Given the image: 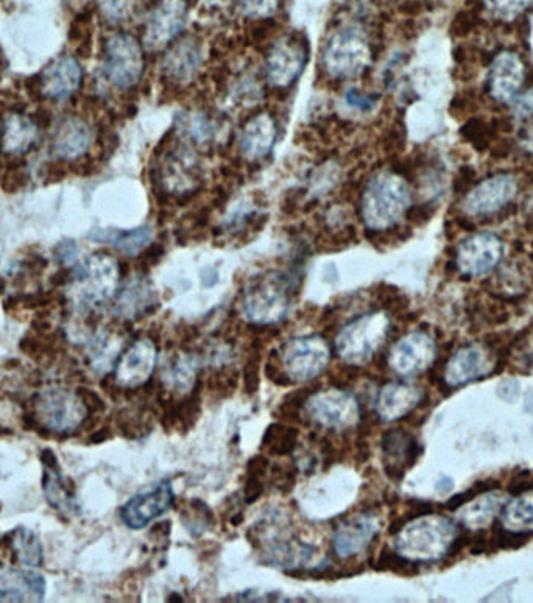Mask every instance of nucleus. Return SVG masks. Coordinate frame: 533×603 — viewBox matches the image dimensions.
<instances>
[{
    "mask_svg": "<svg viewBox=\"0 0 533 603\" xmlns=\"http://www.w3.org/2000/svg\"><path fill=\"white\" fill-rule=\"evenodd\" d=\"M484 5L496 19L509 22L529 10L532 0H484Z\"/></svg>",
    "mask_w": 533,
    "mask_h": 603,
    "instance_id": "39",
    "label": "nucleus"
},
{
    "mask_svg": "<svg viewBox=\"0 0 533 603\" xmlns=\"http://www.w3.org/2000/svg\"><path fill=\"white\" fill-rule=\"evenodd\" d=\"M161 379H163L166 390H172L181 395L191 392L195 387V379H197V360L191 354H175L166 360Z\"/></svg>",
    "mask_w": 533,
    "mask_h": 603,
    "instance_id": "30",
    "label": "nucleus"
},
{
    "mask_svg": "<svg viewBox=\"0 0 533 603\" xmlns=\"http://www.w3.org/2000/svg\"><path fill=\"white\" fill-rule=\"evenodd\" d=\"M202 283L205 287H214L217 283H219V272H217V268L214 267H206L202 270Z\"/></svg>",
    "mask_w": 533,
    "mask_h": 603,
    "instance_id": "53",
    "label": "nucleus"
},
{
    "mask_svg": "<svg viewBox=\"0 0 533 603\" xmlns=\"http://www.w3.org/2000/svg\"><path fill=\"white\" fill-rule=\"evenodd\" d=\"M35 412L39 423L49 431L69 434L88 417V404L68 388L50 387L36 396Z\"/></svg>",
    "mask_w": 533,
    "mask_h": 603,
    "instance_id": "6",
    "label": "nucleus"
},
{
    "mask_svg": "<svg viewBox=\"0 0 533 603\" xmlns=\"http://www.w3.org/2000/svg\"><path fill=\"white\" fill-rule=\"evenodd\" d=\"M345 100L348 105L353 106L356 110L368 113V111L375 110L376 103L379 102V96L365 94V92L357 91V89H350V91L345 92Z\"/></svg>",
    "mask_w": 533,
    "mask_h": 603,
    "instance_id": "42",
    "label": "nucleus"
},
{
    "mask_svg": "<svg viewBox=\"0 0 533 603\" xmlns=\"http://www.w3.org/2000/svg\"><path fill=\"white\" fill-rule=\"evenodd\" d=\"M297 427L287 424H270L262 438V449L272 455H287L293 452L298 441Z\"/></svg>",
    "mask_w": 533,
    "mask_h": 603,
    "instance_id": "35",
    "label": "nucleus"
},
{
    "mask_svg": "<svg viewBox=\"0 0 533 603\" xmlns=\"http://www.w3.org/2000/svg\"><path fill=\"white\" fill-rule=\"evenodd\" d=\"M309 420L331 431H346L361 420V406L351 393L340 388L320 390L304 402Z\"/></svg>",
    "mask_w": 533,
    "mask_h": 603,
    "instance_id": "8",
    "label": "nucleus"
},
{
    "mask_svg": "<svg viewBox=\"0 0 533 603\" xmlns=\"http://www.w3.org/2000/svg\"><path fill=\"white\" fill-rule=\"evenodd\" d=\"M502 504H504V498H502L501 493H487L484 496H477L471 504H466L462 508L459 516L460 521L468 529H484L496 518Z\"/></svg>",
    "mask_w": 533,
    "mask_h": 603,
    "instance_id": "32",
    "label": "nucleus"
},
{
    "mask_svg": "<svg viewBox=\"0 0 533 603\" xmlns=\"http://www.w3.org/2000/svg\"><path fill=\"white\" fill-rule=\"evenodd\" d=\"M189 136L197 142H208L214 134V124L205 114L198 113L191 117L188 124Z\"/></svg>",
    "mask_w": 533,
    "mask_h": 603,
    "instance_id": "41",
    "label": "nucleus"
},
{
    "mask_svg": "<svg viewBox=\"0 0 533 603\" xmlns=\"http://www.w3.org/2000/svg\"><path fill=\"white\" fill-rule=\"evenodd\" d=\"M276 24L275 21H262L256 25L255 29L251 30V38L256 43H261V41H265V39L269 38L270 33L275 29Z\"/></svg>",
    "mask_w": 533,
    "mask_h": 603,
    "instance_id": "52",
    "label": "nucleus"
},
{
    "mask_svg": "<svg viewBox=\"0 0 533 603\" xmlns=\"http://www.w3.org/2000/svg\"><path fill=\"white\" fill-rule=\"evenodd\" d=\"M244 387L248 395H255L259 387V351H253L244 367Z\"/></svg>",
    "mask_w": 533,
    "mask_h": 603,
    "instance_id": "43",
    "label": "nucleus"
},
{
    "mask_svg": "<svg viewBox=\"0 0 533 603\" xmlns=\"http://www.w3.org/2000/svg\"><path fill=\"white\" fill-rule=\"evenodd\" d=\"M379 519L373 513H356L340 522L332 538L334 552L340 558L361 554L379 532Z\"/></svg>",
    "mask_w": 533,
    "mask_h": 603,
    "instance_id": "18",
    "label": "nucleus"
},
{
    "mask_svg": "<svg viewBox=\"0 0 533 603\" xmlns=\"http://www.w3.org/2000/svg\"><path fill=\"white\" fill-rule=\"evenodd\" d=\"M505 530L512 533L533 532V490L527 488L518 498L513 499L502 513Z\"/></svg>",
    "mask_w": 533,
    "mask_h": 603,
    "instance_id": "34",
    "label": "nucleus"
},
{
    "mask_svg": "<svg viewBox=\"0 0 533 603\" xmlns=\"http://www.w3.org/2000/svg\"><path fill=\"white\" fill-rule=\"evenodd\" d=\"M331 348L322 337L290 339L278 351V362L292 384L309 382L328 367Z\"/></svg>",
    "mask_w": 533,
    "mask_h": 603,
    "instance_id": "7",
    "label": "nucleus"
},
{
    "mask_svg": "<svg viewBox=\"0 0 533 603\" xmlns=\"http://www.w3.org/2000/svg\"><path fill=\"white\" fill-rule=\"evenodd\" d=\"M43 462V487L47 502L63 515H78L80 507H78L77 498H75L74 485L68 477L64 476L63 471L58 466L57 457L52 454V451H46L44 452Z\"/></svg>",
    "mask_w": 533,
    "mask_h": 603,
    "instance_id": "23",
    "label": "nucleus"
},
{
    "mask_svg": "<svg viewBox=\"0 0 533 603\" xmlns=\"http://www.w3.org/2000/svg\"><path fill=\"white\" fill-rule=\"evenodd\" d=\"M495 370L493 354L481 343L463 346L449 359L445 370L446 384L459 387L466 382L484 378Z\"/></svg>",
    "mask_w": 533,
    "mask_h": 603,
    "instance_id": "17",
    "label": "nucleus"
},
{
    "mask_svg": "<svg viewBox=\"0 0 533 603\" xmlns=\"http://www.w3.org/2000/svg\"><path fill=\"white\" fill-rule=\"evenodd\" d=\"M83 83V69L77 58L61 55L55 58L39 75L41 96L63 102L74 96Z\"/></svg>",
    "mask_w": 533,
    "mask_h": 603,
    "instance_id": "16",
    "label": "nucleus"
},
{
    "mask_svg": "<svg viewBox=\"0 0 533 603\" xmlns=\"http://www.w3.org/2000/svg\"><path fill=\"white\" fill-rule=\"evenodd\" d=\"M122 342L113 334H99L92 340L89 354L91 362L97 370H108L114 364V360L121 354Z\"/></svg>",
    "mask_w": 533,
    "mask_h": 603,
    "instance_id": "36",
    "label": "nucleus"
},
{
    "mask_svg": "<svg viewBox=\"0 0 533 603\" xmlns=\"http://www.w3.org/2000/svg\"><path fill=\"white\" fill-rule=\"evenodd\" d=\"M46 580L29 569L7 568L0 571V602H43Z\"/></svg>",
    "mask_w": 533,
    "mask_h": 603,
    "instance_id": "21",
    "label": "nucleus"
},
{
    "mask_svg": "<svg viewBox=\"0 0 533 603\" xmlns=\"http://www.w3.org/2000/svg\"><path fill=\"white\" fill-rule=\"evenodd\" d=\"M153 307L152 290L141 279H133L117 300L116 312L125 318H139Z\"/></svg>",
    "mask_w": 533,
    "mask_h": 603,
    "instance_id": "33",
    "label": "nucleus"
},
{
    "mask_svg": "<svg viewBox=\"0 0 533 603\" xmlns=\"http://www.w3.org/2000/svg\"><path fill=\"white\" fill-rule=\"evenodd\" d=\"M202 63V47L195 38L181 39L164 58V74L173 85L183 86L195 77Z\"/></svg>",
    "mask_w": 533,
    "mask_h": 603,
    "instance_id": "25",
    "label": "nucleus"
},
{
    "mask_svg": "<svg viewBox=\"0 0 533 603\" xmlns=\"http://www.w3.org/2000/svg\"><path fill=\"white\" fill-rule=\"evenodd\" d=\"M518 183L512 175H495L470 189L463 198L462 209L466 216L484 217L496 214L509 206L516 197Z\"/></svg>",
    "mask_w": 533,
    "mask_h": 603,
    "instance_id": "10",
    "label": "nucleus"
},
{
    "mask_svg": "<svg viewBox=\"0 0 533 603\" xmlns=\"http://www.w3.org/2000/svg\"><path fill=\"white\" fill-rule=\"evenodd\" d=\"M510 142L512 141H509V139H504V141L498 142L495 149L491 150V153H493V158H507V156L512 153L513 149V144H510Z\"/></svg>",
    "mask_w": 533,
    "mask_h": 603,
    "instance_id": "54",
    "label": "nucleus"
},
{
    "mask_svg": "<svg viewBox=\"0 0 533 603\" xmlns=\"http://www.w3.org/2000/svg\"><path fill=\"white\" fill-rule=\"evenodd\" d=\"M421 392L412 385L390 382L384 385L376 401L378 417L385 423L407 417L420 404Z\"/></svg>",
    "mask_w": 533,
    "mask_h": 603,
    "instance_id": "26",
    "label": "nucleus"
},
{
    "mask_svg": "<svg viewBox=\"0 0 533 603\" xmlns=\"http://www.w3.org/2000/svg\"><path fill=\"white\" fill-rule=\"evenodd\" d=\"M381 446L385 473L393 480L403 479L406 469L413 466L420 455L418 441L404 429H393L384 434Z\"/></svg>",
    "mask_w": 533,
    "mask_h": 603,
    "instance_id": "22",
    "label": "nucleus"
},
{
    "mask_svg": "<svg viewBox=\"0 0 533 603\" xmlns=\"http://www.w3.org/2000/svg\"><path fill=\"white\" fill-rule=\"evenodd\" d=\"M77 256L78 247L75 242H71V240L61 242L57 251L58 261L63 262V264H72V262H75V259H77Z\"/></svg>",
    "mask_w": 533,
    "mask_h": 603,
    "instance_id": "51",
    "label": "nucleus"
},
{
    "mask_svg": "<svg viewBox=\"0 0 533 603\" xmlns=\"http://www.w3.org/2000/svg\"><path fill=\"white\" fill-rule=\"evenodd\" d=\"M524 147L533 153V133L526 134V138L523 139Z\"/></svg>",
    "mask_w": 533,
    "mask_h": 603,
    "instance_id": "56",
    "label": "nucleus"
},
{
    "mask_svg": "<svg viewBox=\"0 0 533 603\" xmlns=\"http://www.w3.org/2000/svg\"><path fill=\"white\" fill-rule=\"evenodd\" d=\"M276 139V124L269 114L253 117L244 127L241 150L248 159L269 155Z\"/></svg>",
    "mask_w": 533,
    "mask_h": 603,
    "instance_id": "28",
    "label": "nucleus"
},
{
    "mask_svg": "<svg viewBox=\"0 0 533 603\" xmlns=\"http://www.w3.org/2000/svg\"><path fill=\"white\" fill-rule=\"evenodd\" d=\"M309 44L303 35L289 36L275 44L265 61L270 82L278 88H286L297 82L308 58Z\"/></svg>",
    "mask_w": 533,
    "mask_h": 603,
    "instance_id": "12",
    "label": "nucleus"
},
{
    "mask_svg": "<svg viewBox=\"0 0 533 603\" xmlns=\"http://www.w3.org/2000/svg\"><path fill=\"white\" fill-rule=\"evenodd\" d=\"M164 253H166V248L163 244H153L145 248L141 253V258H139L141 267L150 268L158 264L163 259Z\"/></svg>",
    "mask_w": 533,
    "mask_h": 603,
    "instance_id": "50",
    "label": "nucleus"
},
{
    "mask_svg": "<svg viewBox=\"0 0 533 603\" xmlns=\"http://www.w3.org/2000/svg\"><path fill=\"white\" fill-rule=\"evenodd\" d=\"M476 15L473 11L463 10L457 13L456 18L451 24V35L454 38H463V36L470 35L476 27Z\"/></svg>",
    "mask_w": 533,
    "mask_h": 603,
    "instance_id": "44",
    "label": "nucleus"
},
{
    "mask_svg": "<svg viewBox=\"0 0 533 603\" xmlns=\"http://www.w3.org/2000/svg\"><path fill=\"white\" fill-rule=\"evenodd\" d=\"M188 7L184 0H163L150 16L145 32V44L149 49L155 50L166 46L172 41L186 21Z\"/></svg>",
    "mask_w": 533,
    "mask_h": 603,
    "instance_id": "19",
    "label": "nucleus"
},
{
    "mask_svg": "<svg viewBox=\"0 0 533 603\" xmlns=\"http://www.w3.org/2000/svg\"><path fill=\"white\" fill-rule=\"evenodd\" d=\"M158 351L149 339L138 340L122 354L114 371V382L121 388H139L147 384L156 368Z\"/></svg>",
    "mask_w": 533,
    "mask_h": 603,
    "instance_id": "15",
    "label": "nucleus"
},
{
    "mask_svg": "<svg viewBox=\"0 0 533 603\" xmlns=\"http://www.w3.org/2000/svg\"><path fill=\"white\" fill-rule=\"evenodd\" d=\"M35 120V124L38 125L39 128H46L50 125V113L46 108H39L36 111L35 116L32 117Z\"/></svg>",
    "mask_w": 533,
    "mask_h": 603,
    "instance_id": "55",
    "label": "nucleus"
},
{
    "mask_svg": "<svg viewBox=\"0 0 533 603\" xmlns=\"http://www.w3.org/2000/svg\"><path fill=\"white\" fill-rule=\"evenodd\" d=\"M267 469H269V459L265 455H256L248 462L247 482L244 488V499L247 504H253L264 494Z\"/></svg>",
    "mask_w": 533,
    "mask_h": 603,
    "instance_id": "37",
    "label": "nucleus"
},
{
    "mask_svg": "<svg viewBox=\"0 0 533 603\" xmlns=\"http://www.w3.org/2000/svg\"><path fill=\"white\" fill-rule=\"evenodd\" d=\"M476 183V170L471 166H462L457 172L454 183H452V189L456 194H465L470 191L471 186Z\"/></svg>",
    "mask_w": 533,
    "mask_h": 603,
    "instance_id": "45",
    "label": "nucleus"
},
{
    "mask_svg": "<svg viewBox=\"0 0 533 603\" xmlns=\"http://www.w3.org/2000/svg\"><path fill=\"white\" fill-rule=\"evenodd\" d=\"M435 208L429 203H421V205L409 206L406 216L412 225L421 226L428 223L434 216Z\"/></svg>",
    "mask_w": 533,
    "mask_h": 603,
    "instance_id": "46",
    "label": "nucleus"
},
{
    "mask_svg": "<svg viewBox=\"0 0 533 603\" xmlns=\"http://www.w3.org/2000/svg\"><path fill=\"white\" fill-rule=\"evenodd\" d=\"M513 116L518 119H530L533 117V91L524 92L513 103Z\"/></svg>",
    "mask_w": 533,
    "mask_h": 603,
    "instance_id": "49",
    "label": "nucleus"
},
{
    "mask_svg": "<svg viewBox=\"0 0 533 603\" xmlns=\"http://www.w3.org/2000/svg\"><path fill=\"white\" fill-rule=\"evenodd\" d=\"M25 180H27V175H25L24 169L21 167H13V169H8L7 175L4 177V183H2V187H4L5 191L8 194H15L19 189L25 186Z\"/></svg>",
    "mask_w": 533,
    "mask_h": 603,
    "instance_id": "48",
    "label": "nucleus"
},
{
    "mask_svg": "<svg viewBox=\"0 0 533 603\" xmlns=\"http://www.w3.org/2000/svg\"><path fill=\"white\" fill-rule=\"evenodd\" d=\"M504 258V244L496 234L479 233L463 240L457 247L456 265L466 276L493 272Z\"/></svg>",
    "mask_w": 533,
    "mask_h": 603,
    "instance_id": "11",
    "label": "nucleus"
},
{
    "mask_svg": "<svg viewBox=\"0 0 533 603\" xmlns=\"http://www.w3.org/2000/svg\"><path fill=\"white\" fill-rule=\"evenodd\" d=\"M39 130L32 117L11 113L5 117L2 128V150L7 155H25L38 144Z\"/></svg>",
    "mask_w": 533,
    "mask_h": 603,
    "instance_id": "27",
    "label": "nucleus"
},
{
    "mask_svg": "<svg viewBox=\"0 0 533 603\" xmlns=\"http://www.w3.org/2000/svg\"><path fill=\"white\" fill-rule=\"evenodd\" d=\"M100 15L110 24L127 21L133 10V0H99Z\"/></svg>",
    "mask_w": 533,
    "mask_h": 603,
    "instance_id": "40",
    "label": "nucleus"
},
{
    "mask_svg": "<svg viewBox=\"0 0 533 603\" xmlns=\"http://www.w3.org/2000/svg\"><path fill=\"white\" fill-rule=\"evenodd\" d=\"M530 209H532V214H533V198H532V201H530Z\"/></svg>",
    "mask_w": 533,
    "mask_h": 603,
    "instance_id": "57",
    "label": "nucleus"
},
{
    "mask_svg": "<svg viewBox=\"0 0 533 603\" xmlns=\"http://www.w3.org/2000/svg\"><path fill=\"white\" fill-rule=\"evenodd\" d=\"M92 133L85 120L77 116L64 117L53 133L52 152L63 161H75L88 152Z\"/></svg>",
    "mask_w": 533,
    "mask_h": 603,
    "instance_id": "24",
    "label": "nucleus"
},
{
    "mask_svg": "<svg viewBox=\"0 0 533 603\" xmlns=\"http://www.w3.org/2000/svg\"><path fill=\"white\" fill-rule=\"evenodd\" d=\"M460 134H462L463 139L473 144L477 152H485V150L490 149L491 144L495 141L498 131L491 122L487 124L479 117H473V119L463 124V127L460 128Z\"/></svg>",
    "mask_w": 533,
    "mask_h": 603,
    "instance_id": "38",
    "label": "nucleus"
},
{
    "mask_svg": "<svg viewBox=\"0 0 533 603\" xmlns=\"http://www.w3.org/2000/svg\"><path fill=\"white\" fill-rule=\"evenodd\" d=\"M88 239L97 244L111 245L125 256H138L152 239V230L149 226H141V228L131 231L96 228L88 234Z\"/></svg>",
    "mask_w": 533,
    "mask_h": 603,
    "instance_id": "29",
    "label": "nucleus"
},
{
    "mask_svg": "<svg viewBox=\"0 0 533 603\" xmlns=\"http://www.w3.org/2000/svg\"><path fill=\"white\" fill-rule=\"evenodd\" d=\"M524 66L516 53L502 52L491 63L488 92L499 103H510L523 88Z\"/></svg>",
    "mask_w": 533,
    "mask_h": 603,
    "instance_id": "20",
    "label": "nucleus"
},
{
    "mask_svg": "<svg viewBox=\"0 0 533 603\" xmlns=\"http://www.w3.org/2000/svg\"><path fill=\"white\" fill-rule=\"evenodd\" d=\"M278 0H241V7L250 16L269 15L275 11Z\"/></svg>",
    "mask_w": 533,
    "mask_h": 603,
    "instance_id": "47",
    "label": "nucleus"
},
{
    "mask_svg": "<svg viewBox=\"0 0 533 603\" xmlns=\"http://www.w3.org/2000/svg\"><path fill=\"white\" fill-rule=\"evenodd\" d=\"M121 265L105 253L91 254L75 265L68 279V292L78 311H91L116 295Z\"/></svg>",
    "mask_w": 533,
    "mask_h": 603,
    "instance_id": "1",
    "label": "nucleus"
},
{
    "mask_svg": "<svg viewBox=\"0 0 533 603\" xmlns=\"http://www.w3.org/2000/svg\"><path fill=\"white\" fill-rule=\"evenodd\" d=\"M8 544H10L13 558L19 565L27 568H38L43 565L44 551L43 544L33 530L27 527H16L13 532L7 535Z\"/></svg>",
    "mask_w": 533,
    "mask_h": 603,
    "instance_id": "31",
    "label": "nucleus"
},
{
    "mask_svg": "<svg viewBox=\"0 0 533 603\" xmlns=\"http://www.w3.org/2000/svg\"><path fill=\"white\" fill-rule=\"evenodd\" d=\"M175 502L172 480H163L149 491L136 494L122 507L121 518L125 526L141 530L150 522L169 512Z\"/></svg>",
    "mask_w": 533,
    "mask_h": 603,
    "instance_id": "13",
    "label": "nucleus"
},
{
    "mask_svg": "<svg viewBox=\"0 0 533 603\" xmlns=\"http://www.w3.org/2000/svg\"><path fill=\"white\" fill-rule=\"evenodd\" d=\"M437 348L434 340L424 332H412L396 342L389 353V365L403 378L423 373L434 362Z\"/></svg>",
    "mask_w": 533,
    "mask_h": 603,
    "instance_id": "14",
    "label": "nucleus"
},
{
    "mask_svg": "<svg viewBox=\"0 0 533 603\" xmlns=\"http://www.w3.org/2000/svg\"><path fill=\"white\" fill-rule=\"evenodd\" d=\"M389 331L390 320L384 312L362 315L337 334V356L351 367L368 364L384 345Z\"/></svg>",
    "mask_w": 533,
    "mask_h": 603,
    "instance_id": "5",
    "label": "nucleus"
},
{
    "mask_svg": "<svg viewBox=\"0 0 533 603\" xmlns=\"http://www.w3.org/2000/svg\"><path fill=\"white\" fill-rule=\"evenodd\" d=\"M395 535L396 552L409 561L440 560L457 540L456 526L435 515H420Z\"/></svg>",
    "mask_w": 533,
    "mask_h": 603,
    "instance_id": "2",
    "label": "nucleus"
},
{
    "mask_svg": "<svg viewBox=\"0 0 533 603\" xmlns=\"http://www.w3.org/2000/svg\"><path fill=\"white\" fill-rule=\"evenodd\" d=\"M410 206V191L401 175L381 173L368 183L362 197V216L373 231H385L398 222Z\"/></svg>",
    "mask_w": 533,
    "mask_h": 603,
    "instance_id": "4",
    "label": "nucleus"
},
{
    "mask_svg": "<svg viewBox=\"0 0 533 603\" xmlns=\"http://www.w3.org/2000/svg\"><path fill=\"white\" fill-rule=\"evenodd\" d=\"M144 67V52L135 36L116 33L106 41L105 74L117 88L130 89L138 85Z\"/></svg>",
    "mask_w": 533,
    "mask_h": 603,
    "instance_id": "9",
    "label": "nucleus"
},
{
    "mask_svg": "<svg viewBox=\"0 0 533 603\" xmlns=\"http://www.w3.org/2000/svg\"><path fill=\"white\" fill-rule=\"evenodd\" d=\"M295 279L297 276L293 273H272L253 281L242 298L245 318L258 326H272L283 321L289 312Z\"/></svg>",
    "mask_w": 533,
    "mask_h": 603,
    "instance_id": "3",
    "label": "nucleus"
}]
</instances>
